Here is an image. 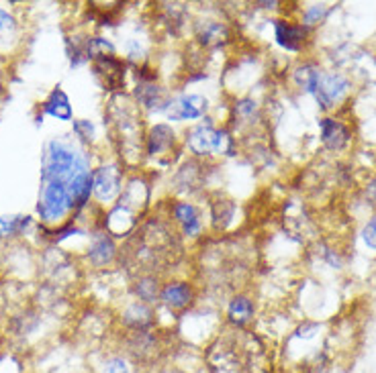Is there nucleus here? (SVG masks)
<instances>
[{
	"label": "nucleus",
	"instance_id": "nucleus-1",
	"mask_svg": "<svg viewBox=\"0 0 376 373\" xmlns=\"http://www.w3.org/2000/svg\"><path fill=\"white\" fill-rule=\"evenodd\" d=\"M350 92V80L340 72H329V74H323L317 82V88H315V100L319 102V106L323 110H329L333 108L338 102H342Z\"/></svg>",
	"mask_w": 376,
	"mask_h": 373
},
{
	"label": "nucleus",
	"instance_id": "nucleus-2",
	"mask_svg": "<svg viewBox=\"0 0 376 373\" xmlns=\"http://www.w3.org/2000/svg\"><path fill=\"white\" fill-rule=\"evenodd\" d=\"M70 208L68 200V186L62 182H47L43 190V200L39 202V215L45 221L60 219Z\"/></svg>",
	"mask_w": 376,
	"mask_h": 373
},
{
	"label": "nucleus",
	"instance_id": "nucleus-3",
	"mask_svg": "<svg viewBox=\"0 0 376 373\" xmlns=\"http://www.w3.org/2000/svg\"><path fill=\"white\" fill-rule=\"evenodd\" d=\"M207 112V100L199 94L180 96L166 106V115L170 121H197Z\"/></svg>",
	"mask_w": 376,
	"mask_h": 373
},
{
	"label": "nucleus",
	"instance_id": "nucleus-4",
	"mask_svg": "<svg viewBox=\"0 0 376 373\" xmlns=\"http://www.w3.org/2000/svg\"><path fill=\"white\" fill-rule=\"evenodd\" d=\"M319 133H321V143L329 151H344L352 141L350 127L329 117L319 121Z\"/></svg>",
	"mask_w": 376,
	"mask_h": 373
},
{
	"label": "nucleus",
	"instance_id": "nucleus-5",
	"mask_svg": "<svg viewBox=\"0 0 376 373\" xmlns=\"http://www.w3.org/2000/svg\"><path fill=\"white\" fill-rule=\"evenodd\" d=\"M274 35H276V41L283 49L301 51L305 41H307L309 29L305 25H297V23L278 19V21H274Z\"/></svg>",
	"mask_w": 376,
	"mask_h": 373
},
{
	"label": "nucleus",
	"instance_id": "nucleus-6",
	"mask_svg": "<svg viewBox=\"0 0 376 373\" xmlns=\"http://www.w3.org/2000/svg\"><path fill=\"white\" fill-rule=\"evenodd\" d=\"M94 180V194L100 200H111L121 190V173L117 167H100L96 173H92Z\"/></svg>",
	"mask_w": 376,
	"mask_h": 373
},
{
	"label": "nucleus",
	"instance_id": "nucleus-7",
	"mask_svg": "<svg viewBox=\"0 0 376 373\" xmlns=\"http://www.w3.org/2000/svg\"><path fill=\"white\" fill-rule=\"evenodd\" d=\"M96 72L98 75L104 77V84L109 90H119L125 84V66L121 60H117L115 56H104L94 60Z\"/></svg>",
	"mask_w": 376,
	"mask_h": 373
},
{
	"label": "nucleus",
	"instance_id": "nucleus-8",
	"mask_svg": "<svg viewBox=\"0 0 376 373\" xmlns=\"http://www.w3.org/2000/svg\"><path fill=\"white\" fill-rule=\"evenodd\" d=\"M135 96L142 106L150 110H166L168 102L164 100V92L157 84H153V77H142V82L135 88Z\"/></svg>",
	"mask_w": 376,
	"mask_h": 373
},
{
	"label": "nucleus",
	"instance_id": "nucleus-9",
	"mask_svg": "<svg viewBox=\"0 0 376 373\" xmlns=\"http://www.w3.org/2000/svg\"><path fill=\"white\" fill-rule=\"evenodd\" d=\"M94 190V180L92 173L88 171H80L68 182V200H70V208H80L86 204V200L90 198V192Z\"/></svg>",
	"mask_w": 376,
	"mask_h": 373
},
{
	"label": "nucleus",
	"instance_id": "nucleus-10",
	"mask_svg": "<svg viewBox=\"0 0 376 373\" xmlns=\"http://www.w3.org/2000/svg\"><path fill=\"white\" fill-rule=\"evenodd\" d=\"M159 300L170 308V310H182L192 302V290L188 284L184 282H174L168 284L162 292H159Z\"/></svg>",
	"mask_w": 376,
	"mask_h": 373
},
{
	"label": "nucleus",
	"instance_id": "nucleus-11",
	"mask_svg": "<svg viewBox=\"0 0 376 373\" xmlns=\"http://www.w3.org/2000/svg\"><path fill=\"white\" fill-rule=\"evenodd\" d=\"M197 39L205 47H219L229 39V31L225 25L215 21H205L197 27Z\"/></svg>",
	"mask_w": 376,
	"mask_h": 373
},
{
	"label": "nucleus",
	"instance_id": "nucleus-12",
	"mask_svg": "<svg viewBox=\"0 0 376 373\" xmlns=\"http://www.w3.org/2000/svg\"><path fill=\"white\" fill-rule=\"evenodd\" d=\"M174 219L182 224V230L186 237H197L201 232V219H199V213L192 204L178 202L174 206Z\"/></svg>",
	"mask_w": 376,
	"mask_h": 373
},
{
	"label": "nucleus",
	"instance_id": "nucleus-13",
	"mask_svg": "<svg viewBox=\"0 0 376 373\" xmlns=\"http://www.w3.org/2000/svg\"><path fill=\"white\" fill-rule=\"evenodd\" d=\"M213 137H215V129L209 123L199 125L188 135V147L197 155H209L213 151Z\"/></svg>",
	"mask_w": 376,
	"mask_h": 373
},
{
	"label": "nucleus",
	"instance_id": "nucleus-14",
	"mask_svg": "<svg viewBox=\"0 0 376 373\" xmlns=\"http://www.w3.org/2000/svg\"><path fill=\"white\" fill-rule=\"evenodd\" d=\"M123 322H125L129 328L144 333L146 328H150L151 324H153V312H151L146 304H133V306H129V308L125 310Z\"/></svg>",
	"mask_w": 376,
	"mask_h": 373
},
{
	"label": "nucleus",
	"instance_id": "nucleus-15",
	"mask_svg": "<svg viewBox=\"0 0 376 373\" xmlns=\"http://www.w3.org/2000/svg\"><path fill=\"white\" fill-rule=\"evenodd\" d=\"M174 143V131L168 125H155L148 135V153L162 155L172 147Z\"/></svg>",
	"mask_w": 376,
	"mask_h": 373
},
{
	"label": "nucleus",
	"instance_id": "nucleus-16",
	"mask_svg": "<svg viewBox=\"0 0 376 373\" xmlns=\"http://www.w3.org/2000/svg\"><path fill=\"white\" fill-rule=\"evenodd\" d=\"M88 255H90L92 263H96V265L109 263L115 257V243H113V239L109 234H104V232H98L94 237V243H92Z\"/></svg>",
	"mask_w": 376,
	"mask_h": 373
},
{
	"label": "nucleus",
	"instance_id": "nucleus-17",
	"mask_svg": "<svg viewBox=\"0 0 376 373\" xmlns=\"http://www.w3.org/2000/svg\"><path fill=\"white\" fill-rule=\"evenodd\" d=\"M45 112L60 119V121H70L72 119V108H70V100L62 90H54L49 100L45 102Z\"/></svg>",
	"mask_w": 376,
	"mask_h": 373
},
{
	"label": "nucleus",
	"instance_id": "nucleus-18",
	"mask_svg": "<svg viewBox=\"0 0 376 373\" xmlns=\"http://www.w3.org/2000/svg\"><path fill=\"white\" fill-rule=\"evenodd\" d=\"M229 320L235 324H245L252 316H254V302L245 296H237L231 300L229 308H227Z\"/></svg>",
	"mask_w": 376,
	"mask_h": 373
},
{
	"label": "nucleus",
	"instance_id": "nucleus-19",
	"mask_svg": "<svg viewBox=\"0 0 376 373\" xmlns=\"http://www.w3.org/2000/svg\"><path fill=\"white\" fill-rule=\"evenodd\" d=\"M321 77V70L313 64H305L301 66L297 72H295V82L301 86L305 92L309 94H315V88H317V82Z\"/></svg>",
	"mask_w": 376,
	"mask_h": 373
},
{
	"label": "nucleus",
	"instance_id": "nucleus-20",
	"mask_svg": "<svg viewBox=\"0 0 376 373\" xmlns=\"http://www.w3.org/2000/svg\"><path fill=\"white\" fill-rule=\"evenodd\" d=\"M233 213H235V206L231 200H219L213 204V223L217 228H225L227 224L231 223L233 219Z\"/></svg>",
	"mask_w": 376,
	"mask_h": 373
},
{
	"label": "nucleus",
	"instance_id": "nucleus-21",
	"mask_svg": "<svg viewBox=\"0 0 376 373\" xmlns=\"http://www.w3.org/2000/svg\"><path fill=\"white\" fill-rule=\"evenodd\" d=\"M233 149H235L233 137L227 131H215V137H213V153L233 155Z\"/></svg>",
	"mask_w": 376,
	"mask_h": 373
},
{
	"label": "nucleus",
	"instance_id": "nucleus-22",
	"mask_svg": "<svg viewBox=\"0 0 376 373\" xmlns=\"http://www.w3.org/2000/svg\"><path fill=\"white\" fill-rule=\"evenodd\" d=\"M135 292H137V296L144 300V302H153V300L159 296V292H157V282L151 280V278L140 280V282L135 284Z\"/></svg>",
	"mask_w": 376,
	"mask_h": 373
},
{
	"label": "nucleus",
	"instance_id": "nucleus-23",
	"mask_svg": "<svg viewBox=\"0 0 376 373\" xmlns=\"http://www.w3.org/2000/svg\"><path fill=\"white\" fill-rule=\"evenodd\" d=\"M325 16H327V8H325V6H319V4H313V6H309V8L305 10V14H302V23H305V27L309 29V27H313V25L321 23Z\"/></svg>",
	"mask_w": 376,
	"mask_h": 373
},
{
	"label": "nucleus",
	"instance_id": "nucleus-24",
	"mask_svg": "<svg viewBox=\"0 0 376 373\" xmlns=\"http://www.w3.org/2000/svg\"><path fill=\"white\" fill-rule=\"evenodd\" d=\"M27 224V217H10V219H0V234H12L19 232Z\"/></svg>",
	"mask_w": 376,
	"mask_h": 373
},
{
	"label": "nucleus",
	"instance_id": "nucleus-25",
	"mask_svg": "<svg viewBox=\"0 0 376 373\" xmlns=\"http://www.w3.org/2000/svg\"><path fill=\"white\" fill-rule=\"evenodd\" d=\"M362 239H364V243H366L371 249H375L376 251V215L371 219V221H368V223L364 224Z\"/></svg>",
	"mask_w": 376,
	"mask_h": 373
},
{
	"label": "nucleus",
	"instance_id": "nucleus-26",
	"mask_svg": "<svg viewBox=\"0 0 376 373\" xmlns=\"http://www.w3.org/2000/svg\"><path fill=\"white\" fill-rule=\"evenodd\" d=\"M74 131L82 137V139H92V133H94V129H92V125L88 123V121H76L74 123Z\"/></svg>",
	"mask_w": 376,
	"mask_h": 373
},
{
	"label": "nucleus",
	"instance_id": "nucleus-27",
	"mask_svg": "<svg viewBox=\"0 0 376 373\" xmlns=\"http://www.w3.org/2000/svg\"><path fill=\"white\" fill-rule=\"evenodd\" d=\"M104 373H127V365H125V361H123V359L115 357V359L107 361V365H104Z\"/></svg>",
	"mask_w": 376,
	"mask_h": 373
},
{
	"label": "nucleus",
	"instance_id": "nucleus-28",
	"mask_svg": "<svg viewBox=\"0 0 376 373\" xmlns=\"http://www.w3.org/2000/svg\"><path fill=\"white\" fill-rule=\"evenodd\" d=\"M364 196L371 204H376V176L366 184V190H364Z\"/></svg>",
	"mask_w": 376,
	"mask_h": 373
},
{
	"label": "nucleus",
	"instance_id": "nucleus-29",
	"mask_svg": "<svg viewBox=\"0 0 376 373\" xmlns=\"http://www.w3.org/2000/svg\"><path fill=\"white\" fill-rule=\"evenodd\" d=\"M14 27V21L8 12L0 10V29H12Z\"/></svg>",
	"mask_w": 376,
	"mask_h": 373
}]
</instances>
